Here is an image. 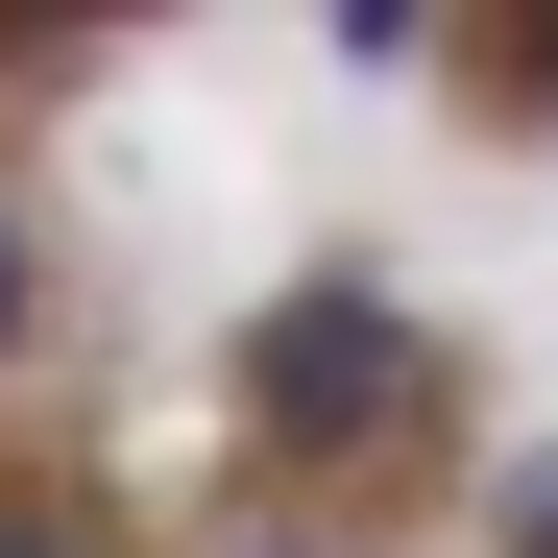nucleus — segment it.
Segmentation results:
<instances>
[{"label": "nucleus", "mask_w": 558, "mask_h": 558, "mask_svg": "<svg viewBox=\"0 0 558 558\" xmlns=\"http://www.w3.org/2000/svg\"><path fill=\"white\" fill-rule=\"evenodd\" d=\"M0 558H73V534H0Z\"/></svg>", "instance_id": "nucleus-4"}, {"label": "nucleus", "mask_w": 558, "mask_h": 558, "mask_svg": "<svg viewBox=\"0 0 558 558\" xmlns=\"http://www.w3.org/2000/svg\"><path fill=\"white\" fill-rule=\"evenodd\" d=\"M510 558H558V461H534V486H510Z\"/></svg>", "instance_id": "nucleus-2"}, {"label": "nucleus", "mask_w": 558, "mask_h": 558, "mask_svg": "<svg viewBox=\"0 0 558 558\" xmlns=\"http://www.w3.org/2000/svg\"><path fill=\"white\" fill-rule=\"evenodd\" d=\"M0 340H25V219H0Z\"/></svg>", "instance_id": "nucleus-3"}, {"label": "nucleus", "mask_w": 558, "mask_h": 558, "mask_svg": "<svg viewBox=\"0 0 558 558\" xmlns=\"http://www.w3.org/2000/svg\"><path fill=\"white\" fill-rule=\"evenodd\" d=\"M413 413H437V364H413L389 292H267V340H243V437L267 461H389Z\"/></svg>", "instance_id": "nucleus-1"}]
</instances>
